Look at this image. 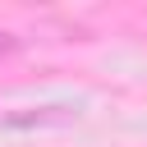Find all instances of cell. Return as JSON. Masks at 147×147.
Wrapping results in <instances>:
<instances>
[{"label": "cell", "instance_id": "6da1fadb", "mask_svg": "<svg viewBox=\"0 0 147 147\" xmlns=\"http://www.w3.org/2000/svg\"><path fill=\"white\" fill-rule=\"evenodd\" d=\"M9 51H14V37H9V32H0V55H9Z\"/></svg>", "mask_w": 147, "mask_h": 147}]
</instances>
